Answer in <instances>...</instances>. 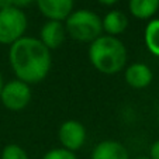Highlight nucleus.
<instances>
[{
  "instance_id": "obj_17",
  "label": "nucleus",
  "mask_w": 159,
  "mask_h": 159,
  "mask_svg": "<svg viewBox=\"0 0 159 159\" xmlns=\"http://www.w3.org/2000/svg\"><path fill=\"white\" fill-rule=\"evenodd\" d=\"M13 6L17 7V9H24V7H28L35 2V0H11Z\"/></svg>"
},
{
  "instance_id": "obj_15",
  "label": "nucleus",
  "mask_w": 159,
  "mask_h": 159,
  "mask_svg": "<svg viewBox=\"0 0 159 159\" xmlns=\"http://www.w3.org/2000/svg\"><path fill=\"white\" fill-rule=\"evenodd\" d=\"M42 159H78L75 152L65 149V148H54V149L48 151L42 156Z\"/></svg>"
},
{
  "instance_id": "obj_21",
  "label": "nucleus",
  "mask_w": 159,
  "mask_h": 159,
  "mask_svg": "<svg viewBox=\"0 0 159 159\" xmlns=\"http://www.w3.org/2000/svg\"><path fill=\"white\" fill-rule=\"evenodd\" d=\"M135 159H149L148 156H138V158H135Z\"/></svg>"
},
{
  "instance_id": "obj_16",
  "label": "nucleus",
  "mask_w": 159,
  "mask_h": 159,
  "mask_svg": "<svg viewBox=\"0 0 159 159\" xmlns=\"http://www.w3.org/2000/svg\"><path fill=\"white\" fill-rule=\"evenodd\" d=\"M149 159H159V139H156L155 142H152L149 148Z\"/></svg>"
},
{
  "instance_id": "obj_18",
  "label": "nucleus",
  "mask_w": 159,
  "mask_h": 159,
  "mask_svg": "<svg viewBox=\"0 0 159 159\" xmlns=\"http://www.w3.org/2000/svg\"><path fill=\"white\" fill-rule=\"evenodd\" d=\"M10 7H14L11 0H0V10H6Z\"/></svg>"
},
{
  "instance_id": "obj_12",
  "label": "nucleus",
  "mask_w": 159,
  "mask_h": 159,
  "mask_svg": "<svg viewBox=\"0 0 159 159\" xmlns=\"http://www.w3.org/2000/svg\"><path fill=\"white\" fill-rule=\"evenodd\" d=\"M128 10L138 20H152L159 11V0H128Z\"/></svg>"
},
{
  "instance_id": "obj_20",
  "label": "nucleus",
  "mask_w": 159,
  "mask_h": 159,
  "mask_svg": "<svg viewBox=\"0 0 159 159\" xmlns=\"http://www.w3.org/2000/svg\"><path fill=\"white\" fill-rule=\"evenodd\" d=\"M3 84H4V82H3V75H2V72H0V94H2V89H3Z\"/></svg>"
},
{
  "instance_id": "obj_8",
  "label": "nucleus",
  "mask_w": 159,
  "mask_h": 159,
  "mask_svg": "<svg viewBox=\"0 0 159 159\" xmlns=\"http://www.w3.org/2000/svg\"><path fill=\"white\" fill-rule=\"evenodd\" d=\"M125 83L132 89H145L153 80V72L149 66L144 62H134L131 65L125 66L124 72Z\"/></svg>"
},
{
  "instance_id": "obj_14",
  "label": "nucleus",
  "mask_w": 159,
  "mask_h": 159,
  "mask_svg": "<svg viewBox=\"0 0 159 159\" xmlns=\"http://www.w3.org/2000/svg\"><path fill=\"white\" fill-rule=\"evenodd\" d=\"M0 159H30L24 148L17 144H9L3 148L0 153Z\"/></svg>"
},
{
  "instance_id": "obj_9",
  "label": "nucleus",
  "mask_w": 159,
  "mask_h": 159,
  "mask_svg": "<svg viewBox=\"0 0 159 159\" xmlns=\"http://www.w3.org/2000/svg\"><path fill=\"white\" fill-rule=\"evenodd\" d=\"M66 30L62 21L48 20L39 30V41L49 49H57L65 42Z\"/></svg>"
},
{
  "instance_id": "obj_19",
  "label": "nucleus",
  "mask_w": 159,
  "mask_h": 159,
  "mask_svg": "<svg viewBox=\"0 0 159 159\" xmlns=\"http://www.w3.org/2000/svg\"><path fill=\"white\" fill-rule=\"evenodd\" d=\"M100 4H103V6H107V7H110V6H114L116 3H118V0H97Z\"/></svg>"
},
{
  "instance_id": "obj_10",
  "label": "nucleus",
  "mask_w": 159,
  "mask_h": 159,
  "mask_svg": "<svg viewBox=\"0 0 159 159\" xmlns=\"http://www.w3.org/2000/svg\"><path fill=\"white\" fill-rule=\"evenodd\" d=\"M90 159H129V153L121 142L106 139L94 147Z\"/></svg>"
},
{
  "instance_id": "obj_4",
  "label": "nucleus",
  "mask_w": 159,
  "mask_h": 159,
  "mask_svg": "<svg viewBox=\"0 0 159 159\" xmlns=\"http://www.w3.org/2000/svg\"><path fill=\"white\" fill-rule=\"evenodd\" d=\"M27 16L21 9L0 10V44L11 45L23 38L27 30Z\"/></svg>"
},
{
  "instance_id": "obj_3",
  "label": "nucleus",
  "mask_w": 159,
  "mask_h": 159,
  "mask_svg": "<svg viewBox=\"0 0 159 159\" xmlns=\"http://www.w3.org/2000/svg\"><path fill=\"white\" fill-rule=\"evenodd\" d=\"M66 35L79 42H92L103 34L102 18L92 10H73L65 20Z\"/></svg>"
},
{
  "instance_id": "obj_5",
  "label": "nucleus",
  "mask_w": 159,
  "mask_h": 159,
  "mask_svg": "<svg viewBox=\"0 0 159 159\" xmlns=\"http://www.w3.org/2000/svg\"><path fill=\"white\" fill-rule=\"evenodd\" d=\"M31 97H33V93H31L30 84L18 80V79H13L3 84L0 102L7 110L20 111L30 104Z\"/></svg>"
},
{
  "instance_id": "obj_7",
  "label": "nucleus",
  "mask_w": 159,
  "mask_h": 159,
  "mask_svg": "<svg viewBox=\"0 0 159 159\" xmlns=\"http://www.w3.org/2000/svg\"><path fill=\"white\" fill-rule=\"evenodd\" d=\"M39 13L48 20L65 21L73 11V0H35Z\"/></svg>"
},
{
  "instance_id": "obj_6",
  "label": "nucleus",
  "mask_w": 159,
  "mask_h": 159,
  "mask_svg": "<svg viewBox=\"0 0 159 159\" xmlns=\"http://www.w3.org/2000/svg\"><path fill=\"white\" fill-rule=\"evenodd\" d=\"M87 138V132L84 125L78 120H66L61 124L58 129V139L62 148L76 152L84 145Z\"/></svg>"
},
{
  "instance_id": "obj_13",
  "label": "nucleus",
  "mask_w": 159,
  "mask_h": 159,
  "mask_svg": "<svg viewBox=\"0 0 159 159\" xmlns=\"http://www.w3.org/2000/svg\"><path fill=\"white\" fill-rule=\"evenodd\" d=\"M144 42L153 57H159V18H152L145 25Z\"/></svg>"
},
{
  "instance_id": "obj_2",
  "label": "nucleus",
  "mask_w": 159,
  "mask_h": 159,
  "mask_svg": "<svg viewBox=\"0 0 159 159\" xmlns=\"http://www.w3.org/2000/svg\"><path fill=\"white\" fill-rule=\"evenodd\" d=\"M89 61L97 72L103 75H116L125 69L128 54L124 42L118 37L102 34L90 42Z\"/></svg>"
},
{
  "instance_id": "obj_1",
  "label": "nucleus",
  "mask_w": 159,
  "mask_h": 159,
  "mask_svg": "<svg viewBox=\"0 0 159 159\" xmlns=\"http://www.w3.org/2000/svg\"><path fill=\"white\" fill-rule=\"evenodd\" d=\"M9 63L16 79L27 84L39 83L51 70V51L38 38L24 35L10 45Z\"/></svg>"
},
{
  "instance_id": "obj_11",
  "label": "nucleus",
  "mask_w": 159,
  "mask_h": 159,
  "mask_svg": "<svg viewBox=\"0 0 159 159\" xmlns=\"http://www.w3.org/2000/svg\"><path fill=\"white\" fill-rule=\"evenodd\" d=\"M102 25L106 35L118 37L128 27V17L121 10H111L102 18Z\"/></svg>"
}]
</instances>
